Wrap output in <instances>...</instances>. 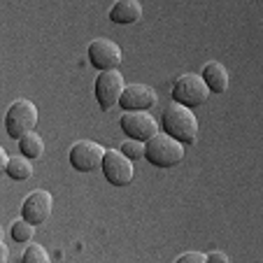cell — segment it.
<instances>
[{"instance_id":"cell-1","label":"cell","mask_w":263,"mask_h":263,"mask_svg":"<svg viewBox=\"0 0 263 263\" xmlns=\"http://www.w3.org/2000/svg\"><path fill=\"white\" fill-rule=\"evenodd\" d=\"M163 130L182 144H194L198 140V119L191 107L175 103L163 112Z\"/></svg>"},{"instance_id":"cell-2","label":"cell","mask_w":263,"mask_h":263,"mask_svg":"<svg viewBox=\"0 0 263 263\" xmlns=\"http://www.w3.org/2000/svg\"><path fill=\"white\" fill-rule=\"evenodd\" d=\"M144 159L156 168H173L184 161V144L168 133H156L144 142Z\"/></svg>"},{"instance_id":"cell-3","label":"cell","mask_w":263,"mask_h":263,"mask_svg":"<svg viewBox=\"0 0 263 263\" xmlns=\"http://www.w3.org/2000/svg\"><path fill=\"white\" fill-rule=\"evenodd\" d=\"M35 126H37V107H35L33 100H14V103L10 105V109H7L5 115V130L10 138L19 140L24 133H28V130H35Z\"/></svg>"},{"instance_id":"cell-4","label":"cell","mask_w":263,"mask_h":263,"mask_svg":"<svg viewBox=\"0 0 263 263\" xmlns=\"http://www.w3.org/2000/svg\"><path fill=\"white\" fill-rule=\"evenodd\" d=\"M208 96L210 89L200 74L186 72L182 77H177V82L173 84V100L184 105V107H200V105H205Z\"/></svg>"},{"instance_id":"cell-5","label":"cell","mask_w":263,"mask_h":263,"mask_svg":"<svg viewBox=\"0 0 263 263\" xmlns=\"http://www.w3.org/2000/svg\"><path fill=\"white\" fill-rule=\"evenodd\" d=\"M124 74L117 68L112 70H100V74L96 77V100H98L100 109L107 112L119 103V96L124 91Z\"/></svg>"},{"instance_id":"cell-6","label":"cell","mask_w":263,"mask_h":263,"mask_svg":"<svg viewBox=\"0 0 263 263\" xmlns=\"http://www.w3.org/2000/svg\"><path fill=\"white\" fill-rule=\"evenodd\" d=\"M103 175L112 186H128L133 182V161L128 156H124L121 152H115V149H105L103 154Z\"/></svg>"},{"instance_id":"cell-7","label":"cell","mask_w":263,"mask_h":263,"mask_svg":"<svg viewBox=\"0 0 263 263\" xmlns=\"http://www.w3.org/2000/svg\"><path fill=\"white\" fill-rule=\"evenodd\" d=\"M119 126L130 140H140V142H147L152 135L159 133V124L149 109H135V112H126L121 115Z\"/></svg>"},{"instance_id":"cell-8","label":"cell","mask_w":263,"mask_h":263,"mask_svg":"<svg viewBox=\"0 0 263 263\" xmlns=\"http://www.w3.org/2000/svg\"><path fill=\"white\" fill-rule=\"evenodd\" d=\"M105 147L93 140H80L70 147V165L80 173H93L103 163Z\"/></svg>"},{"instance_id":"cell-9","label":"cell","mask_w":263,"mask_h":263,"mask_svg":"<svg viewBox=\"0 0 263 263\" xmlns=\"http://www.w3.org/2000/svg\"><path fill=\"white\" fill-rule=\"evenodd\" d=\"M51 208H54V198H51L49 191H33L21 205V217L33 226H40L49 219Z\"/></svg>"},{"instance_id":"cell-10","label":"cell","mask_w":263,"mask_h":263,"mask_svg":"<svg viewBox=\"0 0 263 263\" xmlns=\"http://www.w3.org/2000/svg\"><path fill=\"white\" fill-rule=\"evenodd\" d=\"M89 61L98 70H112L121 63V47L107 37H96L89 45Z\"/></svg>"},{"instance_id":"cell-11","label":"cell","mask_w":263,"mask_h":263,"mask_svg":"<svg viewBox=\"0 0 263 263\" xmlns=\"http://www.w3.org/2000/svg\"><path fill=\"white\" fill-rule=\"evenodd\" d=\"M156 91L147 84H128L124 86L119 96V107L124 112H135V109H149L156 105Z\"/></svg>"},{"instance_id":"cell-12","label":"cell","mask_w":263,"mask_h":263,"mask_svg":"<svg viewBox=\"0 0 263 263\" xmlns=\"http://www.w3.org/2000/svg\"><path fill=\"white\" fill-rule=\"evenodd\" d=\"M200 77L208 84L210 93H226V89H229V70H226V65L219 63V61L205 63Z\"/></svg>"},{"instance_id":"cell-13","label":"cell","mask_w":263,"mask_h":263,"mask_svg":"<svg viewBox=\"0 0 263 263\" xmlns=\"http://www.w3.org/2000/svg\"><path fill=\"white\" fill-rule=\"evenodd\" d=\"M140 19H142V5L138 0H117L109 10V21H115L119 26L138 24Z\"/></svg>"},{"instance_id":"cell-14","label":"cell","mask_w":263,"mask_h":263,"mask_svg":"<svg viewBox=\"0 0 263 263\" xmlns=\"http://www.w3.org/2000/svg\"><path fill=\"white\" fill-rule=\"evenodd\" d=\"M5 173H7V177L16 179V182H26V179H30V175H33V165H30V161L26 159L24 154L10 156L7 165H5Z\"/></svg>"},{"instance_id":"cell-15","label":"cell","mask_w":263,"mask_h":263,"mask_svg":"<svg viewBox=\"0 0 263 263\" xmlns=\"http://www.w3.org/2000/svg\"><path fill=\"white\" fill-rule=\"evenodd\" d=\"M19 152L26 159H40L42 152H45V142L35 130H28L19 138Z\"/></svg>"},{"instance_id":"cell-16","label":"cell","mask_w":263,"mask_h":263,"mask_svg":"<svg viewBox=\"0 0 263 263\" xmlns=\"http://www.w3.org/2000/svg\"><path fill=\"white\" fill-rule=\"evenodd\" d=\"M33 233H35V226L33 223H28L24 217L16 219L14 223H12V238H14V242H30L33 240Z\"/></svg>"},{"instance_id":"cell-17","label":"cell","mask_w":263,"mask_h":263,"mask_svg":"<svg viewBox=\"0 0 263 263\" xmlns=\"http://www.w3.org/2000/svg\"><path fill=\"white\" fill-rule=\"evenodd\" d=\"M24 263H49V254L42 245H28V249L21 256Z\"/></svg>"},{"instance_id":"cell-18","label":"cell","mask_w":263,"mask_h":263,"mask_svg":"<svg viewBox=\"0 0 263 263\" xmlns=\"http://www.w3.org/2000/svg\"><path fill=\"white\" fill-rule=\"evenodd\" d=\"M119 152L124 156H128L130 161L144 159V142H140V140H126V142L119 147Z\"/></svg>"},{"instance_id":"cell-19","label":"cell","mask_w":263,"mask_h":263,"mask_svg":"<svg viewBox=\"0 0 263 263\" xmlns=\"http://www.w3.org/2000/svg\"><path fill=\"white\" fill-rule=\"evenodd\" d=\"M177 263H208V254L186 252V254H182V256H177Z\"/></svg>"},{"instance_id":"cell-20","label":"cell","mask_w":263,"mask_h":263,"mask_svg":"<svg viewBox=\"0 0 263 263\" xmlns=\"http://www.w3.org/2000/svg\"><path fill=\"white\" fill-rule=\"evenodd\" d=\"M208 263H229V256L221 252H212L208 254Z\"/></svg>"},{"instance_id":"cell-21","label":"cell","mask_w":263,"mask_h":263,"mask_svg":"<svg viewBox=\"0 0 263 263\" xmlns=\"http://www.w3.org/2000/svg\"><path fill=\"white\" fill-rule=\"evenodd\" d=\"M7 258H10V249H7V245L0 240V263H7Z\"/></svg>"},{"instance_id":"cell-22","label":"cell","mask_w":263,"mask_h":263,"mask_svg":"<svg viewBox=\"0 0 263 263\" xmlns=\"http://www.w3.org/2000/svg\"><path fill=\"white\" fill-rule=\"evenodd\" d=\"M7 159H10V156H7V152L3 147H0V175L5 173V165H7Z\"/></svg>"},{"instance_id":"cell-23","label":"cell","mask_w":263,"mask_h":263,"mask_svg":"<svg viewBox=\"0 0 263 263\" xmlns=\"http://www.w3.org/2000/svg\"><path fill=\"white\" fill-rule=\"evenodd\" d=\"M0 240H3V226H0Z\"/></svg>"}]
</instances>
